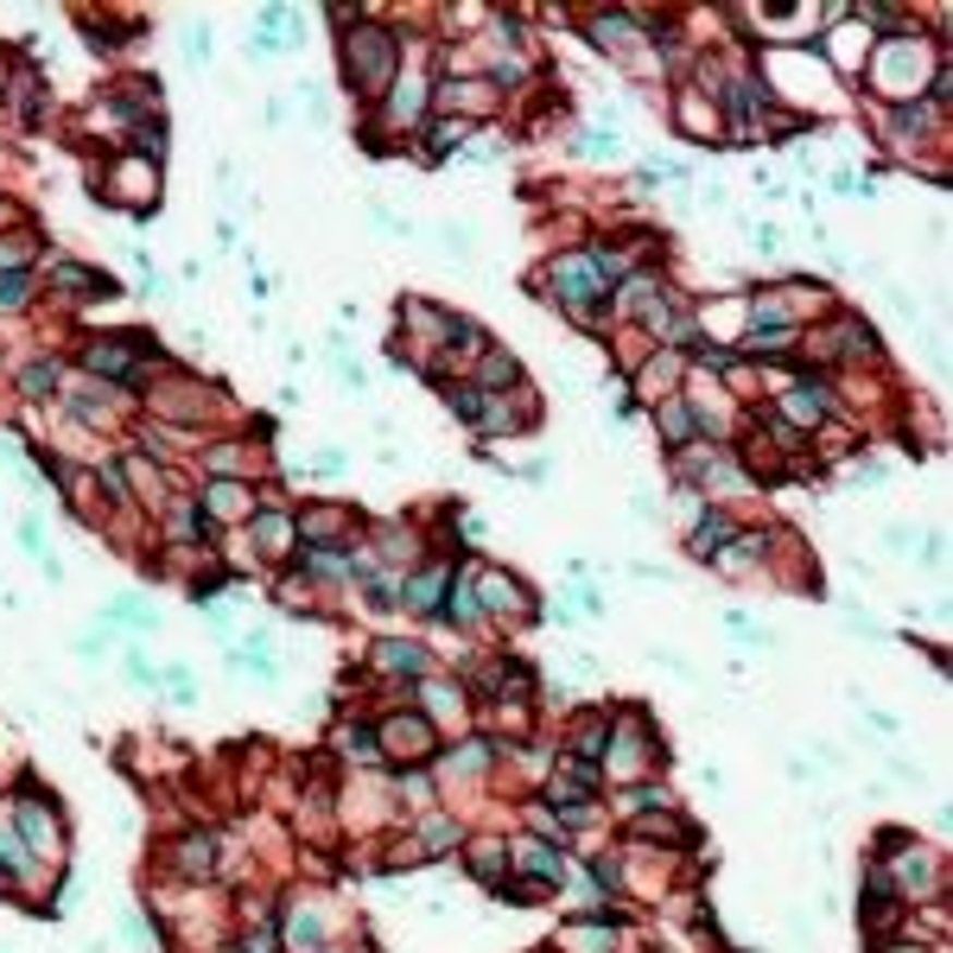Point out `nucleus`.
<instances>
[{
  "label": "nucleus",
  "instance_id": "f257e3e1",
  "mask_svg": "<svg viewBox=\"0 0 953 953\" xmlns=\"http://www.w3.org/2000/svg\"><path fill=\"white\" fill-rule=\"evenodd\" d=\"M948 58V51H941ZM934 58V64H941ZM934 64H928V38L909 26V33H896V38H878L871 45V58H865V83L878 89V102L883 109H896V102H916L921 89H928V76H934Z\"/></svg>",
  "mask_w": 953,
  "mask_h": 953
},
{
  "label": "nucleus",
  "instance_id": "f03ea898",
  "mask_svg": "<svg viewBox=\"0 0 953 953\" xmlns=\"http://www.w3.org/2000/svg\"><path fill=\"white\" fill-rule=\"evenodd\" d=\"M337 51H343V83L357 89V102H382L388 89H395V76H401V33H388V26H350V33L337 38Z\"/></svg>",
  "mask_w": 953,
  "mask_h": 953
},
{
  "label": "nucleus",
  "instance_id": "7ed1b4c3",
  "mask_svg": "<svg viewBox=\"0 0 953 953\" xmlns=\"http://www.w3.org/2000/svg\"><path fill=\"white\" fill-rule=\"evenodd\" d=\"M541 280L553 287L547 299H559V312H566L579 330H604V325H611V280L591 267L586 249H579V255H553Z\"/></svg>",
  "mask_w": 953,
  "mask_h": 953
},
{
  "label": "nucleus",
  "instance_id": "20e7f679",
  "mask_svg": "<svg viewBox=\"0 0 953 953\" xmlns=\"http://www.w3.org/2000/svg\"><path fill=\"white\" fill-rule=\"evenodd\" d=\"M147 357H153V337H141V330H109V337H89L76 363L89 369V375H102V382H114V388H134L147 375Z\"/></svg>",
  "mask_w": 953,
  "mask_h": 953
},
{
  "label": "nucleus",
  "instance_id": "39448f33",
  "mask_svg": "<svg viewBox=\"0 0 953 953\" xmlns=\"http://www.w3.org/2000/svg\"><path fill=\"white\" fill-rule=\"evenodd\" d=\"M433 121V76H395V89L375 102V134H420Z\"/></svg>",
  "mask_w": 953,
  "mask_h": 953
},
{
  "label": "nucleus",
  "instance_id": "423d86ee",
  "mask_svg": "<svg viewBox=\"0 0 953 953\" xmlns=\"http://www.w3.org/2000/svg\"><path fill=\"white\" fill-rule=\"evenodd\" d=\"M941 128V109H928V102H896V109H878V134H883V153H896V159H916L928 147V134Z\"/></svg>",
  "mask_w": 953,
  "mask_h": 953
},
{
  "label": "nucleus",
  "instance_id": "0eeeda50",
  "mask_svg": "<svg viewBox=\"0 0 953 953\" xmlns=\"http://www.w3.org/2000/svg\"><path fill=\"white\" fill-rule=\"evenodd\" d=\"M375 737H382V757H401V763H433V750H439V725L420 705L413 712H388L375 725Z\"/></svg>",
  "mask_w": 953,
  "mask_h": 953
},
{
  "label": "nucleus",
  "instance_id": "6e6552de",
  "mask_svg": "<svg viewBox=\"0 0 953 953\" xmlns=\"http://www.w3.org/2000/svg\"><path fill=\"white\" fill-rule=\"evenodd\" d=\"M471 586H477V611H483V617H496V624L534 617V591L521 586L515 572H477L471 566Z\"/></svg>",
  "mask_w": 953,
  "mask_h": 953
},
{
  "label": "nucleus",
  "instance_id": "1a4fd4ad",
  "mask_svg": "<svg viewBox=\"0 0 953 953\" xmlns=\"http://www.w3.org/2000/svg\"><path fill=\"white\" fill-rule=\"evenodd\" d=\"M775 413H782L795 433H813V426H827V420H833V382H827V375H801V382H788Z\"/></svg>",
  "mask_w": 953,
  "mask_h": 953
},
{
  "label": "nucleus",
  "instance_id": "9d476101",
  "mask_svg": "<svg viewBox=\"0 0 953 953\" xmlns=\"http://www.w3.org/2000/svg\"><path fill=\"white\" fill-rule=\"evenodd\" d=\"M20 840H26L33 858H58V852H64V827H58V813H45L33 782L20 788Z\"/></svg>",
  "mask_w": 953,
  "mask_h": 953
},
{
  "label": "nucleus",
  "instance_id": "9b49d317",
  "mask_svg": "<svg viewBox=\"0 0 953 953\" xmlns=\"http://www.w3.org/2000/svg\"><path fill=\"white\" fill-rule=\"evenodd\" d=\"M680 375H687V357L680 350H655L649 363H642V375H636V401H649V407H661L667 395H680Z\"/></svg>",
  "mask_w": 953,
  "mask_h": 953
},
{
  "label": "nucleus",
  "instance_id": "f8f14e48",
  "mask_svg": "<svg viewBox=\"0 0 953 953\" xmlns=\"http://www.w3.org/2000/svg\"><path fill=\"white\" fill-rule=\"evenodd\" d=\"M51 287L64 299H121V280L102 267H83V261H51Z\"/></svg>",
  "mask_w": 953,
  "mask_h": 953
},
{
  "label": "nucleus",
  "instance_id": "ddd939ff",
  "mask_svg": "<svg viewBox=\"0 0 953 953\" xmlns=\"http://www.w3.org/2000/svg\"><path fill=\"white\" fill-rule=\"evenodd\" d=\"M732 541H737V521L725 509H699V521H693V534H687V553H693L699 566H719L725 553H732Z\"/></svg>",
  "mask_w": 953,
  "mask_h": 953
},
{
  "label": "nucleus",
  "instance_id": "4468645a",
  "mask_svg": "<svg viewBox=\"0 0 953 953\" xmlns=\"http://www.w3.org/2000/svg\"><path fill=\"white\" fill-rule=\"evenodd\" d=\"M674 121H680V134L699 141V147H712V141L725 134V121H719V109H712L705 89H674Z\"/></svg>",
  "mask_w": 953,
  "mask_h": 953
},
{
  "label": "nucleus",
  "instance_id": "2eb2a0df",
  "mask_svg": "<svg viewBox=\"0 0 953 953\" xmlns=\"http://www.w3.org/2000/svg\"><path fill=\"white\" fill-rule=\"evenodd\" d=\"M197 509L210 515V521H249L255 515V490L242 477H210L204 496H197Z\"/></svg>",
  "mask_w": 953,
  "mask_h": 953
},
{
  "label": "nucleus",
  "instance_id": "dca6fc26",
  "mask_svg": "<svg viewBox=\"0 0 953 953\" xmlns=\"http://www.w3.org/2000/svg\"><path fill=\"white\" fill-rule=\"evenodd\" d=\"M655 433H661V451H693L699 445V426H693V407H687V395H667V401L655 407Z\"/></svg>",
  "mask_w": 953,
  "mask_h": 953
},
{
  "label": "nucleus",
  "instance_id": "f3484780",
  "mask_svg": "<svg viewBox=\"0 0 953 953\" xmlns=\"http://www.w3.org/2000/svg\"><path fill=\"white\" fill-rule=\"evenodd\" d=\"M871 45H878V38L865 33V26H840V33L813 38V51H827V58H833V71H840V76H858V71H865Z\"/></svg>",
  "mask_w": 953,
  "mask_h": 953
},
{
  "label": "nucleus",
  "instance_id": "a211bd4d",
  "mask_svg": "<svg viewBox=\"0 0 953 953\" xmlns=\"http://www.w3.org/2000/svg\"><path fill=\"white\" fill-rule=\"evenodd\" d=\"M217 833H184L179 845H172V871H179L184 883H197V878H210L217 871Z\"/></svg>",
  "mask_w": 953,
  "mask_h": 953
},
{
  "label": "nucleus",
  "instance_id": "6ab92c4d",
  "mask_svg": "<svg viewBox=\"0 0 953 953\" xmlns=\"http://www.w3.org/2000/svg\"><path fill=\"white\" fill-rule=\"evenodd\" d=\"M471 114H439V121H426L420 128V141H426V159L439 166V159H451V153H465V141H471Z\"/></svg>",
  "mask_w": 953,
  "mask_h": 953
},
{
  "label": "nucleus",
  "instance_id": "aec40b11",
  "mask_svg": "<svg viewBox=\"0 0 953 953\" xmlns=\"http://www.w3.org/2000/svg\"><path fill=\"white\" fill-rule=\"evenodd\" d=\"M483 395H509V388H521V363H515V350H503V343H490L483 357H477V375H471Z\"/></svg>",
  "mask_w": 953,
  "mask_h": 953
},
{
  "label": "nucleus",
  "instance_id": "412c9836",
  "mask_svg": "<svg viewBox=\"0 0 953 953\" xmlns=\"http://www.w3.org/2000/svg\"><path fill=\"white\" fill-rule=\"evenodd\" d=\"M586 38L598 45V51H617V58L642 45V33H636V20H629V13H591V20H586Z\"/></svg>",
  "mask_w": 953,
  "mask_h": 953
},
{
  "label": "nucleus",
  "instance_id": "4be33fe9",
  "mask_svg": "<svg viewBox=\"0 0 953 953\" xmlns=\"http://www.w3.org/2000/svg\"><path fill=\"white\" fill-rule=\"evenodd\" d=\"M439 624H458V629H477L483 624V611H477V586H471V566L465 572H451V586H445V604L433 611Z\"/></svg>",
  "mask_w": 953,
  "mask_h": 953
},
{
  "label": "nucleus",
  "instance_id": "5701e85b",
  "mask_svg": "<svg viewBox=\"0 0 953 953\" xmlns=\"http://www.w3.org/2000/svg\"><path fill=\"white\" fill-rule=\"evenodd\" d=\"M375 667L382 674H407V680H426L433 674V655L420 642H375Z\"/></svg>",
  "mask_w": 953,
  "mask_h": 953
},
{
  "label": "nucleus",
  "instance_id": "b1692460",
  "mask_svg": "<svg viewBox=\"0 0 953 953\" xmlns=\"http://www.w3.org/2000/svg\"><path fill=\"white\" fill-rule=\"evenodd\" d=\"M515 865L528 871V878H541V883H566V858H559V845H547V840H521L515 845Z\"/></svg>",
  "mask_w": 953,
  "mask_h": 953
},
{
  "label": "nucleus",
  "instance_id": "393cba45",
  "mask_svg": "<svg viewBox=\"0 0 953 953\" xmlns=\"http://www.w3.org/2000/svg\"><path fill=\"white\" fill-rule=\"evenodd\" d=\"M445 586H451V572H445V566L407 572V579H401V604H413L420 617H433V611H439V598H445Z\"/></svg>",
  "mask_w": 953,
  "mask_h": 953
},
{
  "label": "nucleus",
  "instance_id": "a878e982",
  "mask_svg": "<svg viewBox=\"0 0 953 953\" xmlns=\"http://www.w3.org/2000/svg\"><path fill=\"white\" fill-rule=\"evenodd\" d=\"M249 528H255V541H261L267 559H280V553L293 547V534H299V521H293V515H280V509H255V515H249Z\"/></svg>",
  "mask_w": 953,
  "mask_h": 953
},
{
  "label": "nucleus",
  "instance_id": "bb28decb",
  "mask_svg": "<svg viewBox=\"0 0 953 953\" xmlns=\"http://www.w3.org/2000/svg\"><path fill=\"white\" fill-rule=\"evenodd\" d=\"M64 388V363L58 357H38V363L20 369V401H51Z\"/></svg>",
  "mask_w": 953,
  "mask_h": 953
},
{
  "label": "nucleus",
  "instance_id": "cd10ccee",
  "mask_svg": "<svg viewBox=\"0 0 953 953\" xmlns=\"http://www.w3.org/2000/svg\"><path fill=\"white\" fill-rule=\"evenodd\" d=\"M325 948V916L318 909H287V953H318Z\"/></svg>",
  "mask_w": 953,
  "mask_h": 953
},
{
  "label": "nucleus",
  "instance_id": "c85d7f7f",
  "mask_svg": "<svg viewBox=\"0 0 953 953\" xmlns=\"http://www.w3.org/2000/svg\"><path fill=\"white\" fill-rule=\"evenodd\" d=\"M121 477H128V483L141 490V503H153V509H166V503H172V496H166V477L153 471L141 451H128V458H121Z\"/></svg>",
  "mask_w": 953,
  "mask_h": 953
},
{
  "label": "nucleus",
  "instance_id": "c756f323",
  "mask_svg": "<svg viewBox=\"0 0 953 953\" xmlns=\"http://www.w3.org/2000/svg\"><path fill=\"white\" fill-rule=\"evenodd\" d=\"M471 878H483L490 890H496V883H509V845L477 840V845H471Z\"/></svg>",
  "mask_w": 953,
  "mask_h": 953
},
{
  "label": "nucleus",
  "instance_id": "7c9ffc66",
  "mask_svg": "<svg viewBox=\"0 0 953 953\" xmlns=\"http://www.w3.org/2000/svg\"><path fill=\"white\" fill-rule=\"evenodd\" d=\"M572 750H579L586 763L611 757V712H591V719H579V732H572Z\"/></svg>",
  "mask_w": 953,
  "mask_h": 953
},
{
  "label": "nucleus",
  "instance_id": "2f4dec72",
  "mask_svg": "<svg viewBox=\"0 0 953 953\" xmlns=\"http://www.w3.org/2000/svg\"><path fill=\"white\" fill-rule=\"evenodd\" d=\"M337 750H343L350 763H382V737H375V725H343V732H337Z\"/></svg>",
  "mask_w": 953,
  "mask_h": 953
},
{
  "label": "nucleus",
  "instance_id": "473e14b6",
  "mask_svg": "<svg viewBox=\"0 0 953 953\" xmlns=\"http://www.w3.org/2000/svg\"><path fill=\"white\" fill-rule=\"evenodd\" d=\"M420 699H426V705H420L426 719H445V712H458V719H465V687H445V680H433V674H426V680H420Z\"/></svg>",
  "mask_w": 953,
  "mask_h": 953
},
{
  "label": "nucleus",
  "instance_id": "72a5a7b5",
  "mask_svg": "<svg viewBox=\"0 0 953 953\" xmlns=\"http://www.w3.org/2000/svg\"><path fill=\"white\" fill-rule=\"evenodd\" d=\"M38 255V236L33 229H7L0 236V274H26V261Z\"/></svg>",
  "mask_w": 953,
  "mask_h": 953
},
{
  "label": "nucleus",
  "instance_id": "f704fd0d",
  "mask_svg": "<svg viewBox=\"0 0 953 953\" xmlns=\"http://www.w3.org/2000/svg\"><path fill=\"white\" fill-rule=\"evenodd\" d=\"M445 407H451V420L477 426V420H483V388H477V382H445Z\"/></svg>",
  "mask_w": 953,
  "mask_h": 953
},
{
  "label": "nucleus",
  "instance_id": "c9c22d12",
  "mask_svg": "<svg viewBox=\"0 0 953 953\" xmlns=\"http://www.w3.org/2000/svg\"><path fill=\"white\" fill-rule=\"evenodd\" d=\"M33 287H38L33 267H26V274H0V312H7V318L26 312V305H33Z\"/></svg>",
  "mask_w": 953,
  "mask_h": 953
},
{
  "label": "nucleus",
  "instance_id": "e433bc0d",
  "mask_svg": "<svg viewBox=\"0 0 953 953\" xmlns=\"http://www.w3.org/2000/svg\"><path fill=\"white\" fill-rule=\"evenodd\" d=\"M624 141H617V128H586L579 134V159H617Z\"/></svg>",
  "mask_w": 953,
  "mask_h": 953
},
{
  "label": "nucleus",
  "instance_id": "4c0bfd02",
  "mask_svg": "<svg viewBox=\"0 0 953 953\" xmlns=\"http://www.w3.org/2000/svg\"><path fill=\"white\" fill-rule=\"evenodd\" d=\"M445 845H458V820H420V852H445Z\"/></svg>",
  "mask_w": 953,
  "mask_h": 953
},
{
  "label": "nucleus",
  "instance_id": "58836bf2",
  "mask_svg": "<svg viewBox=\"0 0 953 953\" xmlns=\"http://www.w3.org/2000/svg\"><path fill=\"white\" fill-rule=\"evenodd\" d=\"M483 763H490V744H483V737H471V744H465V757H445L439 770L445 775H477Z\"/></svg>",
  "mask_w": 953,
  "mask_h": 953
},
{
  "label": "nucleus",
  "instance_id": "ea45409f",
  "mask_svg": "<svg viewBox=\"0 0 953 953\" xmlns=\"http://www.w3.org/2000/svg\"><path fill=\"white\" fill-rule=\"evenodd\" d=\"M363 604L375 611V617H388L401 598H395V586H388V579H375V572H369V579H363Z\"/></svg>",
  "mask_w": 953,
  "mask_h": 953
},
{
  "label": "nucleus",
  "instance_id": "a19ab883",
  "mask_svg": "<svg viewBox=\"0 0 953 953\" xmlns=\"http://www.w3.org/2000/svg\"><path fill=\"white\" fill-rule=\"evenodd\" d=\"M413 553H420V541H413V534H401V528H382V559H388V566H401V559H413Z\"/></svg>",
  "mask_w": 953,
  "mask_h": 953
},
{
  "label": "nucleus",
  "instance_id": "79ce46f5",
  "mask_svg": "<svg viewBox=\"0 0 953 953\" xmlns=\"http://www.w3.org/2000/svg\"><path fill=\"white\" fill-rule=\"evenodd\" d=\"M210 471H217V477H236V471H242V445H236V439L210 445Z\"/></svg>",
  "mask_w": 953,
  "mask_h": 953
},
{
  "label": "nucleus",
  "instance_id": "37998d69",
  "mask_svg": "<svg viewBox=\"0 0 953 953\" xmlns=\"http://www.w3.org/2000/svg\"><path fill=\"white\" fill-rule=\"evenodd\" d=\"M109 624H134V629H153L159 617H153V604H114L109 611Z\"/></svg>",
  "mask_w": 953,
  "mask_h": 953
},
{
  "label": "nucleus",
  "instance_id": "c03bdc74",
  "mask_svg": "<svg viewBox=\"0 0 953 953\" xmlns=\"http://www.w3.org/2000/svg\"><path fill=\"white\" fill-rule=\"evenodd\" d=\"M242 953H280V934H274V921H261V928H249V941H242Z\"/></svg>",
  "mask_w": 953,
  "mask_h": 953
},
{
  "label": "nucleus",
  "instance_id": "a18cd8bd",
  "mask_svg": "<svg viewBox=\"0 0 953 953\" xmlns=\"http://www.w3.org/2000/svg\"><path fill=\"white\" fill-rule=\"evenodd\" d=\"M184 58H191V64H210V26H191V33H184Z\"/></svg>",
  "mask_w": 953,
  "mask_h": 953
},
{
  "label": "nucleus",
  "instance_id": "49530a36",
  "mask_svg": "<svg viewBox=\"0 0 953 953\" xmlns=\"http://www.w3.org/2000/svg\"><path fill=\"white\" fill-rule=\"evenodd\" d=\"M71 413L83 420V426H102V420H109V407H102V401H89V395H71Z\"/></svg>",
  "mask_w": 953,
  "mask_h": 953
},
{
  "label": "nucleus",
  "instance_id": "de8ad7c7",
  "mask_svg": "<svg viewBox=\"0 0 953 953\" xmlns=\"http://www.w3.org/2000/svg\"><path fill=\"white\" fill-rule=\"evenodd\" d=\"M20 547H26V553H45V528H38V515H26V521H20Z\"/></svg>",
  "mask_w": 953,
  "mask_h": 953
},
{
  "label": "nucleus",
  "instance_id": "09e8293b",
  "mask_svg": "<svg viewBox=\"0 0 953 953\" xmlns=\"http://www.w3.org/2000/svg\"><path fill=\"white\" fill-rule=\"evenodd\" d=\"M343 465H350V458H343L337 445H330V451H318V458H312V471H318V477H337V471H343Z\"/></svg>",
  "mask_w": 953,
  "mask_h": 953
},
{
  "label": "nucleus",
  "instance_id": "8fccbe9b",
  "mask_svg": "<svg viewBox=\"0 0 953 953\" xmlns=\"http://www.w3.org/2000/svg\"><path fill=\"white\" fill-rule=\"evenodd\" d=\"M750 242H757L763 255H775V249H782V229H775V222H757V236H750Z\"/></svg>",
  "mask_w": 953,
  "mask_h": 953
},
{
  "label": "nucleus",
  "instance_id": "3c124183",
  "mask_svg": "<svg viewBox=\"0 0 953 953\" xmlns=\"http://www.w3.org/2000/svg\"><path fill=\"white\" fill-rule=\"evenodd\" d=\"M166 687H172V693H179V699H197V680H191L184 667H172V674H166Z\"/></svg>",
  "mask_w": 953,
  "mask_h": 953
},
{
  "label": "nucleus",
  "instance_id": "603ef678",
  "mask_svg": "<svg viewBox=\"0 0 953 953\" xmlns=\"http://www.w3.org/2000/svg\"><path fill=\"white\" fill-rule=\"evenodd\" d=\"M121 934H128L134 948H147V921H141V916H128V921H121Z\"/></svg>",
  "mask_w": 953,
  "mask_h": 953
},
{
  "label": "nucleus",
  "instance_id": "864d4df0",
  "mask_svg": "<svg viewBox=\"0 0 953 953\" xmlns=\"http://www.w3.org/2000/svg\"><path fill=\"white\" fill-rule=\"evenodd\" d=\"M572 598H579V611H586V617H598V611H604V598H598V591H572Z\"/></svg>",
  "mask_w": 953,
  "mask_h": 953
},
{
  "label": "nucleus",
  "instance_id": "5fc2aeb1",
  "mask_svg": "<svg viewBox=\"0 0 953 953\" xmlns=\"http://www.w3.org/2000/svg\"><path fill=\"white\" fill-rule=\"evenodd\" d=\"M878 953H921V948H903V941H883Z\"/></svg>",
  "mask_w": 953,
  "mask_h": 953
}]
</instances>
